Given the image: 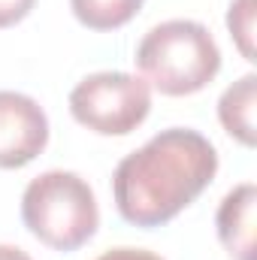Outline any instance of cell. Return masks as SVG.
Instances as JSON below:
<instances>
[{"mask_svg": "<svg viewBox=\"0 0 257 260\" xmlns=\"http://www.w3.org/2000/svg\"><path fill=\"white\" fill-rule=\"evenodd\" d=\"M215 173L218 151L200 130H160L115 167V206L136 227H160L188 209L209 188Z\"/></svg>", "mask_w": 257, "mask_h": 260, "instance_id": "cell-1", "label": "cell"}, {"mask_svg": "<svg viewBox=\"0 0 257 260\" xmlns=\"http://www.w3.org/2000/svg\"><path fill=\"white\" fill-rule=\"evenodd\" d=\"M136 67L148 88L167 97L203 91L221 70V49L206 24L191 18H170L154 24L136 46Z\"/></svg>", "mask_w": 257, "mask_h": 260, "instance_id": "cell-2", "label": "cell"}, {"mask_svg": "<svg viewBox=\"0 0 257 260\" xmlns=\"http://www.w3.org/2000/svg\"><path fill=\"white\" fill-rule=\"evenodd\" d=\"M21 221L49 248L76 251L97 233L100 209L91 185L79 173L49 170L24 188Z\"/></svg>", "mask_w": 257, "mask_h": 260, "instance_id": "cell-3", "label": "cell"}, {"mask_svg": "<svg viewBox=\"0 0 257 260\" xmlns=\"http://www.w3.org/2000/svg\"><path fill=\"white\" fill-rule=\"evenodd\" d=\"M70 112L100 136H127L151 112V88L121 70L91 73L70 91Z\"/></svg>", "mask_w": 257, "mask_h": 260, "instance_id": "cell-4", "label": "cell"}, {"mask_svg": "<svg viewBox=\"0 0 257 260\" xmlns=\"http://www.w3.org/2000/svg\"><path fill=\"white\" fill-rule=\"evenodd\" d=\"M49 142L43 106L21 91H0V170L27 167Z\"/></svg>", "mask_w": 257, "mask_h": 260, "instance_id": "cell-5", "label": "cell"}, {"mask_svg": "<svg viewBox=\"0 0 257 260\" xmlns=\"http://www.w3.org/2000/svg\"><path fill=\"white\" fill-rule=\"evenodd\" d=\"M254 209H257V188L251 182L236 185L218 206V215H215L218 239L233 260H257Z\"/></svg>", "mask_w": 257, "mask_h": 260, "instance_id": "cell-6", "label": "cell"}, {"mask_svg": "<svg viewBox=\"0 0 257 260\" xmlns=\"http://www.w3.org/2000/svg\"><path fill=\"white\" fill-rule=\"evenodd\" d=\"M254 103H257V76L245 73L233 82L218 100V118L230 136L242 145H254Z\"/></svg>", "mask_w": 257, "mask_h": 260, "instance_id": "cell-7", "label": "cell"}, {"mask_svg": "<svg viewBox=\"0 0 257 260\" xmlns=\"http://www.w3.org/2000/svg\"><path fill=\"white\" fill-rule=\"evenodd\" d=\"M73 15L91 30H115L139 12L142 0H70Z\"/></svg>", "mask_w": 257, "mask_h": 260, "instance_id": "cell-8", "label": "cell"}, {"mask_svg": "<svg viewBox=\"0 0 257 260\" xmlns=\"http://www.w3.org/2000/svg\"><path fill=\"white\" fill-rule=\"evenodd\" d=\"M227 27L239 52L254 61V0H233L227 9Z\"/></svg>", "mask_w": 257, "mask_h": 260, "instance_id": "cell-9", "label": "cell"}, {"mask_svg": "<svg viewBox=\"0 0 257 260\" xmlns=\"http://www.w3.org/2000/svg\"><path fill=\"white\" fill-rule=\"evenodd\" d=\"M37 0H0V27H12L18 24L30 9H34Z\"/></svg>", "mask_w": 257, "mask_h": 260, "instance_id": "cell-10", "label": "cell"}, {"mask_svg": "<svg viewBox=\"0 0 257 260\" xmlns=\"http://www.w3.org/2000/svg\"><path fill=\"white\" fill-rule=\"evenodd\" d=\"M97 260H164L154 251H145V248H130V245H121V248H109L103 251Z\"/></svg>", "mask_w": 257, "mask_h": 260, "instance_id": "cell-11", "label": "cell"}, {"mask_svg": "<svg viewBox=\"0 0 257 260\" xmlns=\"http://www.w3.org/2000/svg\"><path fill=\"white\" fill-rule=\"evenodd\" d=\"M0 260H30V254L18 245H0Z\"/></svg>", "mask_w": 257, "mask_h": 260, "instance_id": "cell-12", "label": "cell"}]
</instances>
